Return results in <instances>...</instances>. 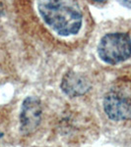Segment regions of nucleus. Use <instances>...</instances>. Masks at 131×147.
<instances>
[{
	"label": "nucleus",
	"instance_id": "nucleus-4",
	"mask_svg": "<svg viewBox=\"0 0 131 147\" xmlns=\"http://www.w3.org/2000/svg\"><path fill=\"white\" fill-rule=\"evenodd\" d=\"M42 105L35 97H27L22 104L20 114V129L23 134H33L42 121Z\"/></svg>",
	"mask_w": 131,
	"mask_h": 147
},
{
	"label": "nucleus",
	"instance_id": "nucleus-2",
	"mask_svg": "<svg viewBox=\"0 0 131 147\" xmlns=\"http://www.w3.org/2000/svg\"><path fill=\"white\" fill-rule=\"evenodd\" d=\"M98 57L104 64L116 66L131 58V35L124 30L104 34L97 44Z\"/></svg>",
	"mask_w": 131,
	"mask_h": 147
},
{
	"label": "nucleus",
	"instance_id": "nucleus-6",
	"mask_svg": "<svg viewBox=\"0 0 131 147\" xmlns=\"http://www.w3.org/2000/svg\"><path fill=\"white\" fill-rule=\"evenodd\" d=\"M122 6L131 9V0H117Z\"/></svg>",
	"mask_w": 131,
	"mask_h": 147
},
{
	"label": "nucleus",
	"instance_id": "nucleus-7",
	"mask_svg": "<svg viewBox=\"0 0 131 147\" xmlns=\"http://www.w3.org/2000/svg\"><path fill=\"white\" fill-rule=\"evenodd\" d=\"M91 1L96 4H104V3H106L108 0H91Z\"/></svg>",
	"mask_w": 131,
	"mask_h": 147
},
{
	"label": "nucleus",
	"instance_id": "nucleus-3",
	"mask_svg": "<svg viewBox=\"0 0 131 147\" xmlns=\"http://www.w3.org/2000/svg\"><path fill=\"white\" fill-rule=\"evenodd\" d=\"M104 110L109 120L126 122L131 120V87L118 85L106 92L104 98Z\"/></svg>",
	"mask_w": 131,
	"mask_h": 147
},
{
	"label": "nucleus",
	"instance_id": "nucleus-5",
	"mask_svg": "<svg viewBox=\"0 0 131 147\" xmlns=\"http://www.w3.org/2000/svg\"><path fill=\"white\" fill-rule=\"evenodd\" d=\"M62 90L70 97H77L85 94L91 88V84L85 76L76 72H69L61 82Z\"/></svg>",
	"mask_w": 131,
	"mask_h": 147
},
{
	"label": "nucleus",
	"instance_id": "nucleus-1",
	"mask_svg": "<svg viewBox=\"0 0 131 147\" xmlns=\"http://www.w3.org/2000/svg\"><path fill=\"white\" fill-rule=\"evenodd\" d=\"M35 18L52 37L64 43L78 42L88 26L81 0H31Z\"/></svg>",
	"mask_w": 131,
	"mask_h": 147
}]
</instances>
